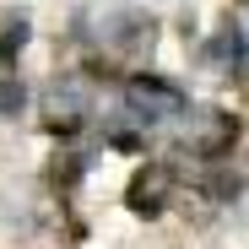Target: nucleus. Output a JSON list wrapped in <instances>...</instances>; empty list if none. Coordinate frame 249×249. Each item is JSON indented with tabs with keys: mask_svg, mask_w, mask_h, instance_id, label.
Here are the masks:
<instances>
[{
	"mask_svg": "<svg viewBox=\"0 0 249 249\" xmlns=\"http://www.w3.org/2000/svg\"><path fill=\"white\" fill-rule=\"evenodd\" d=\"M124 103H130V114L136 119H174V114H184V98L168 87V81H157V76H136L130 81V92H124Z\"/></svg>",
	"mask_w": 249,
	"mask_h": 249,
	"instance_id": "1",
	"label": "nucleus"
},
{
	"mask_svg": "<svg viewBox=\"0 0 249 249\" xmlns=\"http://www.w3.org/2000/svg\"><path fill=\"white\" fill-rule=\"evenodd\" d=\"M233 141V119L222 114V108H190V124H184V146L190 152H222Z\"/></svg>",
	"mask_w": 249,
	"mask_h": 249,
	"instance_id": "2",
	"label": "nucleus"
},
{
	"mask_svg": "<svg viewBox=\"0 0 249 249\" xmlns=\"http://www.w3.org/2000/svg\"><path fill=\"white\" fill-rule=\"evenodd\" d=\"M168 190H174V174H168V168H146V174H136V179H130V212L157 217L162 206H168Z\"/></svg>",
	"mask_w": 249,
	"mask_h": 249,
	"instance_id": "3",
	"label": "nucleus"
},
{
	"mask_svg": "<svg viewBox=\"0 0 249 249\" xmlns=\"http://www.w3.org/2000/svg\"><path fill=\"white\" fill-rule=\"evenodd\" d=\"M206 60H212L217 71H233V65H244V27H222L212 44H206Z\"/></svg>",
	"mask_w": 249,
	"mask_h": 249,
	"instance_id": "4",
	"label": "nucleus"
},
{
	"mask_svg": "<svg viewBox=\"0 0 249 249\" xmlns=\"http://www.w3.org/2000/svg\"><path fill=\"white\" fill-rule=\"evenodd\" d=\"M81 108H87V98H81L76 81H65V87H54V92H49V124H76V119H81Z\"/></svg>",
	"mask_w": 249,
	"mask_h": 249,
	"instance_id": "5",
	"label": "nucleus"
},
{
	"mask_svg": "<svg viewBox=\"0 0 249 249\" xmlns=\"http://www.w3.org/2000/svg\"><path fill=\"white\" fill-rule=\"evenodd\" d=\"M22 108H27V87H22L17 76H0V119H11Z\"/></svg>",
	"mask_w": 249,
	"mask_h": 249,
	"instance_id": "6",
	"label": "nucleus"
}]
</instances>
